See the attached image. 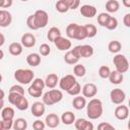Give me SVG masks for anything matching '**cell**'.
I'll list each match as a JSON object with an SVG mask.
<instances>
[{
	"label": "cell",
	"mask_w": 130,
	"mask_h": 130,
	"mask_svg": "<svg viewBox=\"0 0 130 130\" xmlns=\"http://www.w3.org/2000/svg\"><path fill=\"white\" fill-rule=\"evenodd\" d=\"M98 129H100V130H106V129H109V130H115V127H114L112 124L108 123V122H102L101 124L98 125Z\"/></svg>",
	"instance_id": "c3c4849f"
},
{
	"label": "cell",
	"mask_w": 130,
	"mask_h": 130,
	"mask_svg": "<svg viewBox=\"0 0 130 130\" xmlns=\"http://www.w3.org/2000/svg\"><path fill=\"white\" fill-rule=\"evenodd\" d=\"M39 52H40V55H42V56H48L51 53V48H50V46L48 44L44 43V44H42L40 46Z\"/></svg>",
	"instance_id": "60d3db41"
},
{
	"label": "cell",
	"mask_w": 130,
	"mask_h": 130,
	"mask_svg": "<svg viewBox=\"0 0 130 130\" xmlns=\"http://www.w3.org/2000/svg\"><path fill=\"white\" fill-rule=\"evenodd\" d=\"M0 130H3V126H2V120H0Z\"/></svg>",
	"instance_id": "680465c9"
},
{
	"label": "cell",
	"mask_w": 130,
	"mask_h": 130,
	"mask_svg": "<svg viewBox=\"0 0 130 130\" xmlns=\"http://www.w3.org/2000/svg\"><path fill=\"white\" fill-rule=\"evenodd\" d=\"M20 1H22V2H26V1H28V0H20Z\"/></svg>",
	"instance_id": "6125c7cd"
},
{
	"label": "cell",
	"mask_w": 130,
	"mask_h": 130,
	"mask_svg": "<svg viewBox=\"0 0 130 130\" xmlns=\"http://www.w3.org/2000/svg\"><path fill=\"white\" fill-rule=\"evenodd\" d=\"M2 79H3V77H2V75H1V73H0V83H1V81H2Z\"/></svg>",
	"instance_id": "94428289"
},
{
	"label": "cell",
	"mask_w": 130,
	"mask_h": 130,
	"mask_svg": "<svg viewBox=\"0 0 130 130\" xmlns=\"http://www.w3.org/2000/svg\"><path fill=\"white\" fill-rule=\"evenodd\" d=\"M81 91H82V95L84 98H93L98 93V87L94 83L89 82V83H86L83 85Z\"/></svg>",
	"instance_id": "30bf717a"
},
{
	"label": "cell",
	"mask_w": 130,
	"mask_h": 130,
	"mask_svg": "<svg viewBox=\"0 0 130 130\" xmlns=\"http://www.w3.org/2000/svg\"><path fill=\"white\" fill-rule=\"evenodd\" d=\"M26 24H27V27L31 30H37V26H36V23H35V19H34V14L29 15L26 19Z\"/></svg>",
	"instance_id": "bcb514c9"
},
{
	"label": "cell",
	"mask_w": 130,
	"mask_h": 130,
	"mask_svg": "<svg viewBox=\"0 0 130 130\" xmlns=\"http://www.w3.org/2000/svg\"><path fill=\"white\" fill-rule=\"evenodd\" d=\"M113 63L116 67V70L121 73H126L129 70V61L125 55L118 54L113 58Z\"/></svg>",
	"instance_id": "277c9868"
},
{
	"label": "cell",
	"mask_w": 130,
	"mask_h": 130,
	"mask_svg": "<svg viewBox=\"0 0 130 130\" xmlns=\"http://www.w3.org/2000/svg\"><path fill=\"white\" fill-rule=\"evenodd\" d=\"M79 12L86 18H92L96 15V8L89 4H84L79 8Z\"/></svg>",
	"instance_id": "7c38bea8"
},
{
	"label": "cell",
	"mask_w": 130,
	"mask_h": 130,
	"mask_svg": "<svg viewBox=\"0 0 130 130\" xmlns=\"http://www.w3.org/2000/svg\"><path fill=\"white\" fill-rule=\"evenodd\" d=\"M30 111H31L32 116H35L37 118H40V117H42L45 114V111H46L45 104L43 102H35L31 105Z\"/></svg>",
	"instance_id": "9a60e30c"
},
{
	"label": "cell",
	"mask_w": 130,
	"mask_h": 130,
	"mask_svg": "<svg viewBox=\"0 0 130 130\" xmlns=\"http://www.w3.org/2000/svg\"><path fill=\"white\" fill-rule=\"evenodd\" d=\"M4 43H5V37L3 34L0 32V47H2L4 45Z\"/></svg>",
	"instance_id": "f5cc1de1"
},
{
	"label": "cell",
	"mask_w": 130,
	"mask_h": 130,
	"mask_svg": "<svg viewBox=\"0 0 130 130\" xmlns=\"http://www.w3.org/2000/svg\"><path fill=\"white\" fill-rule=\"evenodd\" d=\"M14 106L16 107V109H18L19 111H25V110H27V108H28V101H27V99L24 96V95H21L17 101H16V103L14 104Z\"/></svg>",
	"instance_id": "4316f807"
},
{
	"label": "cell",
	"mask_w": 130,
	"mask_h": 130,
	"mask_svg": "<svg viewBox=\"0 0 130 130\" xmlns=\"http://www.w3.org/2000/svg\"><path fill=\"white\" fill-rule=\"evenodd\" d=\"M31 82H32L31 83L32 86H35L36 88L41 89V90H43L45 88V86H46L45 85V80H43L42 78H34Z\"/></svg>",
	"instance_id": "b9f144b4"
},
{
	"label": "cell",
	"mask_w": 130,
	"mask_h": 130,
	"mask_svg": "<svg viewBox=\"0 0 130 130\" xmlns=\"http://www.w3.org/2000/svg\"><path fill=\"white\" fill-rule=\"evenodd\" d=\"M3 57H4V52L0 49V60H2V59H3Z\"/></svg>",
	"instance_id": "6f0895ef"
},
{
	"label": "cell",
	"mask_w": 130,
	"mask_h": 130,
	"mask_svg": "<svg viewBox=\"0 0 130 130\" xmlns=\"http://www.w3.org/2000/svg\"><path fill=\"white\" fill-rule=\"evenodd\" d=\"M12 128L14 130H25L27 128V122L23 118H17L15 121H13Z\"/></svg>",
	"instance_id": "f546056e"
},
{
	"label": "cell",
	"mask_w": 130,
	"mask_h": 130,
	"mask_svg": "<svg viewBox=\"0 0 130 130\" xmlns=\"http://www.w3.org/2000/svg\"><path fill=\"white\" fill-rule=\"evenodd\" d=\"M4 96H5V92H4V90H3V89H1V88H0V100H3V99H4Z\"/></svg>",
	"instance_id": "11a10c76"
},
{
	"label": "cell",
	"mask_w": 130,
	"mask_h": 130,
	"mask_svg": "<svg viewBox=\"0 0 130 130\" xmlns=\"http://www.w3.org/2000/svg\"><path fill=\"white\" fill-rule=\"evenodd\" d=\"M60 121L65 125H72L75 121V115L71 111H66L62 114Z\"/></svg>",
	"instance_id": "7402d4cb"
},
{
	"label": "cell",
	"mask_w": 130,
	"mask_h": 130,
	"mask_svg": "<svg viewBox=\"0 0 130 130\" xmlns=\"http://www.w3.org/2000/svg\"><path fill=\"white\" fill-rule=\"evenodd\" d=\"M110 73H111V69H110L109 66L103 65V66H101L99 68V75H100L101 78H104V79L108 78L109 75H110Z\"/></svg>",
	"instance_id": "d590c367"
},
{
	"label": "cell",
	"mask_w": 130,
	"mask_h": 130,
	"mask_svg": "<svg viewBox=\"0 0 130 130\" xmlns=\"http://www.w3.org/2000/svg\"><path fill=\"white\" fill-rule=\"evenodd\" d=\"M34 19H35V23L37 28H44L47 26L48 22H49V15L47 13V11L43 10V9H39L34 13Z\"/></svg>",
	"instance_id": "8992f818"
},
{
	"label": "cell",
	"mask_w": 130,
	"mask_h": 130,
	"mask_svg": "<svg viewBox=\"0 0 130 130\" xmlns=\"http://www.w3.org/2000/svg\"><path fill=\"white\" fill-rule=\"evenodd\" d=\"M26 63L31 67H37L41 63V55L38 53H30L26 56Z\"/></svg>",
	"instance_id": "d6986e66"
},
{
	"label": "cell",
	"mask_w": 130,
	"mask_h": 130,
	"mask_svg": "<svg viewBox=\"0 0 130 130\" xmlns=\"http://www.w3.org/2000/svg\"><path fill=\"white\" fill-rule=\"evenodd\" d=\"M110 99L113 104L120 105V104H123L124 101L126 100V93L121 88H114L110 92Z\"/></svg>",
	"instance_id": "52a82bcc"
},
{
	"label": "cell",
	"mask_w": 130,
	"mask_h": 130,
	"mask_svg": "<svg viewBox=\"0 0 130 130\" xmlns=\"http://www.w3.org/2000/svg\"><path fill=\"white\" fill-rule=\"evenodd\" d=\"M21 45L22 47H25V48H32L35 47L36 43H37V40H36V37L30 34V32H25L21 36Z\"/></svg>",
	"instance_id": "4fadbf2b"
},
{
	"label": "cell",
	"mask_w": 130,
	"mask_h": 130,
	"mask_svg": "<svg viewBox=\"0 0 130 130\" xmlns=\"http://www.w3.org/2000/svg\"><path fill=\"white\" fill-rule=\"evenodd\" d=\"M122 3H123V5L126 8H129L130 7V0H122Z\"/></svg>",
	"instance_id": "db71d44e"
},
{
	"label": "cell",
	"mask_w": 130,
	"mask_h": 130,
	"mask_svg": "<svg viewBox=\"0 0 130 130\" xmlns=\"http://www.w3.org/2000/svg\"><path fill=\"white\" fill-rule=\"evenodd\" d=\"M77 80H76V78H75V76L74 75H72V74H67V75H65V76H63L61 79H59V87L62 89V90H65V91H67L69 88H71L74 84H75V82H76Z\"/></svg>",
	"instance_id": "ba28073f"
},
{
	"label": "cell",
	"mask_w": 130,
	"mask_h": 130,
	"mask_svg": "<svg viewBox=\"0 0 130 130\" xmlns=\"http://www.w3.org/2000/svg\"><path fill=\"white\" fill-rule=\"evenodd\" d=\"M14 110L11 107H5L1 110V118L2 120H13L14 118Z\"/></svg>",
	"instance_id": "d4e9b609"
},
{
	"label": "cell",
	"mask_w": 130,
	"mask_h": 130,
	"mask_svg": "<svg viewBox=\"0 0 130 130\" xmlns=\"http://www.w3.org/2000/svg\"><path fill=\"white\" fill-rule=\"evenodd\" d=\"M21 95H24V94H19V93H16V92H9L8 94V102L14 106V104L16 103V101L21 96Z\"/></svg>",
	"instance_id": "ee69618b"
},
{
	"label": "cell",
	"mask_w": 130,
	"mask_h": 130,
	"mask_svg": "<svg viewBox=\"0 0 130 130\" xmlns=\"http://www.w3.org/2000/svg\"><path fill=\"white\" fill-rule=\"evenodd\" d=\"M46 127V124L45 122H43L42 120H36L34 123H32V128L35 130H44Z\"/></svg>",
	"instance_id": "7dc6e473"
},
{
	"label": "cell",
	"mask_w": 130,
	"mask_h": 130,
	"mask_svg": "<svg viewBox=\"0 0 130 130\" xmlns=\"http://www.w3.org/2000/svg\"><path fill=\"white\" fill-rule=\"evenodd\" d=\"M87 36H86V31H85V28H84V25H80L78 26V30H77V35H76V38L75 40H78V41H81V40H84L86 39Z\"/></svg>",
	"instance_id": "ab89813d"
},
{
	"label": "cell",
	"mask_w": 130,
	"mask_h": 130,
	"mask_svg": "<svg viewBox=\"0 0 130 130\" xmlns=\"http://www.w3.org/2000/svg\"><path fill=\"white\" fill-rule=\"evenodd\" d=\"M12 22V15L8 10L0 9V27H7Z\"/></svg>",
	"instance_id": "5bb4252c"
},
{
	"label": "cell",
	"mask_w": 130,
	"mask_h": 130,
	"mask_svg": "<svg viewBox=\"0 0 130 130\" xmlns=\"http://www.w3.org/2000/svg\"><path fill=\"white\" fill-rule=\"evenodd\" d=\"M73 73L77 77H83L86 73V68L82 64L76 63V65H74V67H73Z\"/></svg>",
	"instance_id": "1f68e13d"
},
{
	"label": "cell",
	"mask_w": 130,
	"mask_h": 130,
	"mask_svg": "<svg viewBox=\"0 0 130 130\" xmlns=\"http://www.w3.org/2000/svg\"><path fill=\"white\" fill-rule=\"evenodd\" d=\"M78 26H79V24H77L75 22L70 23V24L67 25V27H66V35H67V37L69 39H75L76 38Z\"/></svg>",
	"instance_id": "cb8c5ba5"
},
{
	"label": "cell",
	"mask_w": 130,
	"mask_h": 130,
	"mask_svg": "<svg viewBox=\"0 0 130 130\" xmlns=\"http://www.w3.org/2000/svg\"><path fill=\"white\" fill-rule=\"evenodd\" d=\"M14 78L17 82H19L20 84H28L32 81V79L35 78V73L32 70L30 69H22L19 68L17 70H15L14 72Z\"/></svg>",
	"instance_id": "3957f363"
},
{
	"label": "cell",
	"mask_w": 130,
	"mask_h": 130,
	"mask_svg": "<svg viewBox=\"0 0 130 130\" xmlns=\"http://www.w3.org/2000/svg\"><path fill=\"white\" fill-rule=\"evenodd\" d=\"M123 23L126 27H130V13H126L123 17Z\"/></svg>",
	"instance_id": "f907efd6"
},
{
	"label": "cell",
	"mask_w": 130,
	"mask_h": 130,
	"mask_svg": "<svg viewBox=\"0 0 130 130\" xmlns=\"http://www.w3.org/2000/svg\"><path fill=\"white\" fill-rule=\"evenodd\" d=\"M86 115L90 120H96L103 115V103L99 99H91L86 103Z\"/></svg>",
	"instance_id": "6da1fadb"
},
{
	"label": "cell",
	"mask_w": 130,
	"mask_h": 130,
	"mask_svg": "<svg viewBox=\"0 0 130 130\" xmlns=\"http://www.w3.org/2000/svg\"><path fill=\"white\" fill-rule=\"evenodd\" d=\"M55 7H56V10H57L58 12H60V13H66V12L69 10L68 6L65 4V2H64L63 0H58V1L56 2Z\"/></svg>",
	"instance_id": "8d00e7d4"
},
{
	"label": "cell",
	"mask_w": 130,
	"mask_h": 130,
	"mask_svg": "<svg viewBox=\"0 0 130 130\" xmlns=\"http://www.w3.org/2000/svg\"><path fill=\"white\" fill-rule=\"evenodd\" d=\"M3 1H4V0H0V8H2V5H3Z\"/></svg>",
	"instance_id": "91938a15"
},
{
	"label": "cell",
	"mask_w": 130,
	"mask_h": 130,
	"mask_svg": "<svg viewBox=\"0 0 130 130\" xmlns=\"http://www.w3.org/2000/svg\"><path fill=\"white\" fill-rule=\"evenodd\" d=\"M72 106L75 110H82L86 106V98L83 95H75L72 101Z\"/></svg>",
	"instance_id": "44dd1931"
},
{
	"label": "cell",
	"mask_w": 130,
	"mask_h": 130,
	"mask_svg": "<svg viewBox=\"0 0 130 130\" xmlns=\"http://www.w3.org/2000/svg\"><path fill=\"white\" fill-rule=\"evenodd\" d=\"M3 108H4V101L0 100V110H2Z\"/></svg>",
	"instance_id": "9f6ffc18"
},
{
	"label": "cell",
	"mask_w": 130,
	"mask_h": 130,
	"mask_svg": "<svg viewBox=\"0 0 130 130\" xmlns=\"http://www.w3.org/2000/svg\"><path fill=\"white\" fill-rule=\"evenodd\" d=\"M80 92H81V86H80V84H79L77 81L75 82V84H74L71 88H69V89L67 90V93L70 94V95H73V96L78 95Z\"/></svg>",
	"instance_id": "74e56055"
},
{
	"label": "cell",
	"mask_w": 130,
	"mask_h": 130,
	"mask_svg": "<svg viewBox=\"0 0 130 130\" xmlns=\"http://www.w3.org/2000/svg\"><path fill=\"white\" fill-rule=\"evenodd\" d=\"M45 124L49 128H56L60 124V118L58 117V115H56L54 113H51V114H49V115L46 116Z\"/></svg>",
	"instance_id": "e0dca14e"
},
{
	"label": "cell",
	"mask_w": 130,
	"mask_h": 130,
	"mask_svg": "<svg viewBox=\"0 0 130 130\" xmlns=\"http://www.w3.org/2000/svg\"><path fill=\"white\" fill-rule=\"evenodd\" d=\"M105 27L107 29H109V30L116 29L118 27V19L116 17H114V16H110V18H109V20H108V22H107Z\"/></svg>",
	"instance_id": "e575fe53"
},
{
	"label": "cell",
	"mask_w": 130,
	"mask_h": 130,
	"mask_svg": "<svg viewBox=\"0 0 130 130\" xmlns=\"http://www.w3.org/2000/svg\"><path fill=\"white\" fill-rule=\"evenodd\" d=\"M61 36V30L60 28L56 27V26H53L51 27L49 30H48V34H47V38L50 42H54L58 37Z\"/></svg>",
	"instance_id": "83f0119b"
},
{
	"label": "cell",
	"mask_w": 130,
	"mask_h": 130,
	"mask_svg": "<svg viewBox=\"0 0 130 130\" xmlns=\"http://www.w3.org/2000/svg\"><path fill=\"white\" fill-rule=\"evenodd\" d=\"M8 51L9 53L12 55V56H19L22 51H23V47L21 45V43H17V42H14V43H11L8 47Z\"/></svg>",
	"instance_id": "603a6c76"
},
{
	"label": "cell",
	"mask_w": 130,
	"mask_h": 130,
	"mask_svg": "<svg viewBox=\"0 0 130 130\" xmlns=\"http://www.w3.org/2000/svg\"><path fill=\"white\" fill-rule=\"evenodd\" d=\"M53 43L55 44L56 48L58 50H60V51H68L71 48V46H72L71 41L69 39H67V38L62 37V36L58 37Z\"/></svg>",
	"instance_id": "9c48e42d"
},
{
	"label": "cell",
	"mask_w": 130,
	"mask_h": 130,
	"mask_svg": "<svg viewBox=\"0 0 130 130\" xmlns=\"http://www.w3.org/2000/svg\"><path fill=\"white\" fill-rule=\"evenodd\" d=\"M84 28H85L87 38H94L96 36V34H98V29H96V26L94 24H91V23L85 24Z\"/></svg>",
	"instance_id": "d6a6232c"
},
{
	"label": "cell",
	"mask_w": 130,
	"mask_h": 130,
	"mask_svg": "<svg viewBox=\"0 0 130 130\" xmlns=\"http://www.w3.org/2000/svg\"><path fill=\"white\" fill-rule=\"evenodd\" d=\"M58 82H59V77L55 73H50L49 75H47L45 79V85L48 88H55Z\"/></svg>",
	"instance_id": "ac0fdd59"
},
{
	"label": "cell",
	"mask_w": 130,
	"mask_h": 130,
	"mask_svg": "<svg viewBox=\"0 0 130 130\" xmlns=\"http://www.w3.org/2000/svg\"><path fill=\"white\" fill-rule=\"evenodd\" d=\"M9 92H16L19 94H24V88L19 84H14L9 88Z\"/></svg>",
	"instance_id": "f6af8a7d"
},
{
	"label": "cell",
	"mask_w": 130,
	"mask_h": 130,
	"mask_svg": "<svg viewBox=\"0 0 130 130\" xmlns=\"http://www.w3.org/2000/svg\"><path fill=\"white\" fill-rule=\"evenodd\" d=\"M12 4H13V0H4L2 8H9L12 6Z\"/></svg>",
	"instance_id": "816d5d0a"
},
{
	"label": "cell",
	"mask_w": 130,
	"mask_h": 130,
	"mask_svg": "<svg viewBox=\"0 0 130 130\" xmlns=\"http://www.w3.org/2000/svg\"><path fill=\"white\" fill-rule=\"evenodd\" d=\"M27 92H28V94H29L30 96H32V98H40V96L43 94V90L38 89V88H36V87L32 86V85H30V86L27 88Z\"/></svg>",
	"instance_id": "f35d334b"
},
{
	"label": "cell",
	"mask_w": 130,
	"mask_h": 130,
	"mask_svg": "<svg viewBox=\"0 0 130 130\" xmlns=\"http://www.w3.org/2000/svg\"><path fill=\"white\" fill-rule=\"evenodd\" d=\"M120 8V3L117 0H108L106 3V10L109 13L117 12Z\"/></svg>",
	"instance_id": "484cf974"
},
{
	"label": "cell",
	"mask_w": 130,
	"mask_h": 130,
	"mask_svg": "<svg viewBox=\"0 0 130 130\" xmlns=\"http://www.w3.org/2000/svg\"><path fill=\"white\" fill-rule=\"evenodd\" d=\"M3 130H9L13 126V120H2Z\"/></svg>",
	"instance_id": "681fc988"
},
{
	"label": "cell",
	"mask_w": 130,
	"mask_h": 130,
	"mask_svg": "<svg viewBox=\"0 0 130 130\" xmlns=\"http://www.w3.org/2000/svg\"><path fill=\"white\" fill-rule=\"evenodd\" d=\"M74 126L77 130H92L93 129V124L83 118L75 119L74 121Z\"/></svg>",
	"instance_id": "2e32d148"
},
{
	"label": "cell",
	"mask_w": 130,
	"mask_h": 130,
	"mask_svg": "<svg viewBox=\"0 0 130 130\" xmlns=\"http://www.w3.org/2000/svg\"><path fill=\"white\" fill-rule=\"evenodd\" d=\"M73 54L80 58H89L93 55V48L90 45H79V46H75L72 50Z\"/></svg>",
	"instance_id": "5b68a950"
},
{
	"label": "cell",
	"mask_w": 130,
	"mask_h": 130,
	"mask_svg": "<svg viewBox=\"0 0 130 130\" xmlns=\"http://www.w3.org/2000/svg\"><path fill=\"white\" fill-rule=\"evenodd\" d=\"M65 2V4L68 6L69 10L72 9V10H75L76 8L79 7L80 5V0H63Z\"/></svg>",
	"instance_id": "7bdbcfd3"
},
{
	"label": "cell",
	"mask_w": 130,
	"mask_h": 130,
	"mask_svg": "<svg viewBox=\"0 0 130 130\" xmlns=\"http://www.w3.org/2000/svg\"><path fill=\"white\" fill-rule=\"evenodd\" d=\"M63 99V93L60 89L51 88L49 91L43 94V103L45 106H53L57 103H60Z\"/></svg>",
	"instance_id": "7a4b0ae2"
},
{
	"label": "cell",
	"mask_w": 130,
	"mask_h": 130,
	"mask_svg": "<svg viewBox=\"0 0 130 130\" xmlns=\"http://www.w3.org/2000/svg\"><path fill=\"white\" fill-rule=\"evenodd\" d=\"M114 115L118 120L124 121L129 117V109H128L127 106H124L123 104H120V106L116 107Z\"/></svg>",
	"instance_id": "8fae6325"
},
{
	"label": "cell",
	"mask_w": 130,
	"mask_h": 130,
	"mask_svg": "<svg viewBox=\"0 0 130 130\" xmlns=\"http://www.w3.org/2000/svg\"><path fill=\"white\" fill-rule=\"evenodd\" d=\"M108 78L112 84H120V83H122L124 76H123V73H121L117 70H114V71H111Z\"/></svg>",
	"instance_id": "ffe728a7"
},
{
	"label": "cell",
	"mask_w": 130,
	"mask_h": 130,
	"mask_svg": "<svg viewBox=\"0 0 130 130\" xmlns=\"http://www.w3.org/2000/svg\"><path fill=\"white\" fill-rule=\"evenodd\" d=\"M64 61H65V63H67V64H69V65H74V64L78 63L79 58L76 57V56L73 54V52L70 50V51H68V52L64 55Z\"/></svg>",
	"instance_id": "f1b7e54d"
},
{
	"label": "cell",
	"mask_w": 130,
	"mask_h": 130,
	"mask_svg": "<svg viewBox=\"0 0 130 130\" xmlns=\"http://www.w3.org/2000/svg\"><path fill=\"white\" fill-rule=\"evenodd\" d=\"M110 14L109 13H106V12H102V13H100L99 15H98V23L101 25V26H106V24H107V22H108V20H109V18H110Z\"/></svg>",
	"instance_id": "836d02e7"
},
{
	"label": "cell",
	"mask_w": 130,
	"mask_h": 130,
	"mask_svg": "<svg viewBox=\"0 0 130 130\" xmlns=\"http://www.w3.org/2000/svg\"><path fill=\"white\" fill-rule=\"evenodd\" d=\"M122 49V45L119 41H111L108 45V50L110 53H113V54H117L121 51Z\"/></svg>",
	"instance_id": "4dcf8cb0"
}]
</instances>
